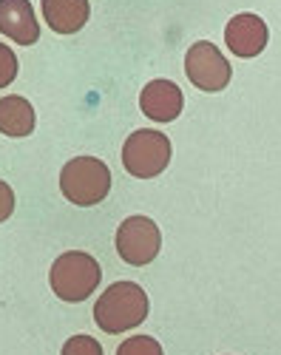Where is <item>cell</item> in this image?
I'll return each mask as SVG.
<instances>
[{
	"instance_id": "1",
	"label": "cell",
	"mask_w": 281,
	"mask_h": 355,
	"mask_svg": "<svg viewBox=\"0 0 281 355\" xmlns=\"http://www.w3.org/2000/svg\"><path fill=\"white\" fill-rule=\"evenodd\" d=\"M148 318V295L136 282H114L94 304L97 327L108 336H120L139 327Z\"/></svg>"
},
{
	"instance_id": "2",
	"label": "cell",
	"mask_w": 281,
	"mask_h": 355,
	"mask_svg": "<svg viewBox=\"0 0 281 355\" xmlns=\"http://www.w3.org/2000/svg\"><path fill=\"white\" fill-rule=\"evenodd\" d=\"M100 279H102V270H100L97 259L82 250H69V253L57 256L51 264V273H48L51 293L57 295L60 302H86L100 287Z\"/></svg>"
},
{
	"instance_id": "3",
	"label": "cell",
	"mask_w": 281,
	"mask_h": 355,
	"mask_svg": "<svg viewBox=\"0 0 281 355\" xmlns=\"http://www.w3.org/2000/svg\"><path fill=\"white\" fill-rule=\"evenodd\" d=\"M60 191L80 208L100 205L111 191V171L97 157H74L60 171Z\"/></svg>"
},
{
	"instance_id": "4",
	"label": "cell",
	"mask_w": 281,
	"mask_h": 355,
	"mask_svg": "<svg viewBox=\"0 0 281 355\" xmlns=\"http://www.w3.org/2000/svg\"><path fill=\"white\" fill-rule=\"evenodd\" d=\"M167 162H171V139L165 137V131H134L123 145V165L136 180L159 176L167 168Z\"/></svg>"
},
{
	"instance_id": "5",
	"label": "cell",
	"mask_w": 281,
	"mask_h": 355,
	"mask_svg": "<svg viewBox=\"0 0 281 355\" xmlns=\"http://www.w3.org/2000/svg\"><path fill=\"white\" fill-rule=\"evenodd\" d=\"M162 233L154 219L148 216H128L117 230V253L125 264L145 268L159 256Z\"/></svg>"
},
{
	"instance_id": "6",
	"label": "cell",
	"mask_w": 281,
	"mask_h": 355,
	"mask_svg": "<svg viewBox=\"0 0 281 355\" xmlns=\"http://www.w3.org/2000/svg\"><path fill=\"white\" fill-rule=\"evenodd\" d=\"M185 74L199 92H221V88H228V83L233 77V69L213 43L202 40V43H193L188 49Z\"/></svg>"
},
{
	"instance_id": "7",
	"label": "cell",
	"mask_w": 281,
	"mask_h": 355,
	"mask_svg": "<svg viewBox=\"0 0 281 355\" xmlns=\"http://www.w3.org/2000/svg\"><path fill=\"white\" fill-rule=\"evenodd\" d=\"M182 105H185V97L179 92V85L171 80H151L143 88V94H139V108L154 123H174L182 114Z\"/></svg>"
},
{
	"instance_id": "8",
	"label": "cell",
	"mask_w": 281,
	"mask_h": 355,
	"mask_svg": "<svg viewBox=\"0 0 281 355\" xmlns=\"http://www.w3.org/2000/svg\"><path fill=\"white\" fill-rule=\"evenodd\" d=\"M267 23L259 15H236L224 28V43L236 57H256L267 46Z\"/></svg>"
},
{
	"instance_id": "9",
	"label": "cell",
	"mask_w": 281,
	"mask_h": 355,
	"mask_svg": "<svg viewBox=\"0 0 281 355\" xmlns=\"http://www.w3.org/2000/svg\"><path fill=\"white\" fill-rule=\"evenodd\" d=\"M0 35L20 46H32L40 37V26L29 0H0Z\"/></svg>"
},
{
	"instance_id": "10",
	"label": "cell",
	"mask_w": 281,
	"mask_h": 355,
	"mask_svg": "<svg viewBox=\"0 0 281 355\" xmlns=\"http://www.w3.org/2000/svg\"><path fill=\"white\" fill-rule=\"evenodd\" d=\"M43 17L57 35H74L91 17L89 0H43Z\"/></svg>"
},
{
	"instance_id": "11",
	"label": "cell",
	"mask_w": 281,
	"mask_h": 355,
	"mask_svg": "<svg viewBox=\"0 0 281 355\" xmlns=\"http://www.w3.org/2000/svg\"><path fill=\"white\" fill-rule=\"evenodd\" d=\"M35 131V108L29 100L17 94L0 100V134L6 137H29Z\"/></svg>"
},
{
	"instance_id": "12",
	"label": "cell",
	"mask_w": 281,
	"mask_h": 355,
	"mask_svg": "<svg viewBox=\"0 0 281 355\" xmlns=\"http://www.w3.org/2000/svg\"><path fill=\"white\" fill-rule=\"evenodd\" d=\"M117 355H165V352H162V344L151 336H131L120 344Z\"/></svg>"
},
{
	"instance_id": "13",
	"label": "cell",
	"mask_w": 281,
	"mask_h": 355,
	"mask_svg": "<svg viewBox=\"0 0 281 355\" xmlns=\"http://www.w3.org/2000/svg\"><path fill=\"white\" fill-rule=\"evenodd\" d=\"M60 355H102V347L91 336H74V338H69L63 344Z\"/></svg>"
},
{
	"instance_id": "14",
	"label": "cell",
	"mask_w": 281,
	"mask_h": 355,
	"mask_svg": "<svg viewBox=\"0 0 281 355\" xmlns=\"http://www.w3.org/2000/svg\"><path fill=\"white\" fill-rule=\"evenodd\" d=\"M15 77H17V54L6 43H0V88L12 85Z\"/></svg>"
},
{
	"instance_id": "15",
	"label": "cell",
	"mask_w": 281,
	"mask_h": 355,
	"mask_svg": "<svg viewBox=\"0 0 281 355\" xmlns=\"http://www.w3.org/2000/svg\"><path fill=\"white\" fill-rule=\"evenodd\" d=\"M12 211H15V191L0 180V222H6L12 216Z\"/></svg>"
}]
</instances>
